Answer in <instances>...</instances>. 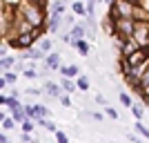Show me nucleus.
<instances>
[{
    "label": "nucleus",
    "mask_w": 149,
    "mask_h": 143,
    "mask_svg": "<svg viewBox=\"0 0 149 143\" xmlns=\"http://www.w3.org/2000/svg\"><path fill=\"white\" fill-rule=\"evenodd\" d=\"M0 125H2V130H9V132H11L13 125H16V118H13V116H5L2 121H0Z\"/></svg>",
    "instance_id": "aec40b11"
},
{
    "label": "nucleus",
    "mask_w": 149,
    "mask_h": 143,
    "mask_svg": "<svg viewBox=\"0 0 149 143\" xmlns=\"http://www.w3.org/2000/svg\"><path fill=\"white\" fill-rule=\"evenodd\" d=\"M129 110H131V114H134L136 118H143V114H145V110H143L140 105H136V103H131V107H129Z\"/></svg>",
    "instance_id": "5701e85b"
},
{
    "label": "nucleus",
    "mask_w": 149,
    "mask_h": 143,
    "mask_svg": "<svg viewBox=\"0 0 149 143\" xmlns=\"http://www.w3.org/2000/svg\"><path fill=\"white\" fill-rule=\"evenodd\" d=\"M71 11H74L76 16H87V7H85L82 0H76L74 5H71Z\"/></svg>",
    "instance_id": "4468645a"
},
{
    "label": "nucleus",
    "mask_w": 149,
    "mask_h": 143,
    "mask_svg": "<svg viewBox=\"0 0 149 143\" xmlns=\"http://www.w3.org/2000/svg\"><path fill=\"white\" fill-rule=\"evenodd\" d=\"M127 2H131V5H136V7L140 5V0H127Z\"/></svg>",
    "instance_id": "a19ab883"
},
{
    "label": "nucleus",
    "mask_w": 149,
    "mask_h": 143,
    "mask_svg": "<svg viewBox=\"0 0 149 143\" xmlns=\"http://www.w3.org/2000/svg\"><path fill=\"white\" fill-rule=\"evenodd\" d=\"M49 25H47V29L49 31H60V23H62V16H56V13H49Z\"/></svg>",
    "instance_id": "f8f14e48"
},
{
    "label": "nucleus",
    "mask_w": 149,
    "mask_h": 143,
    "mask_svg": "<svg viewBox=\"0 0 149 143\" xmlns=\"http://www.w3.org/2000/svg\"><path fill=\"white\" fill-rule=\"evenodd\" d=\"M107 116H109V118H113V121H116V118H118V112H116L113 107H109V105H107Z\"/></svg>",
    "instance_id": "2f4dec72"
},
{
    "label": "nucleus",
    "mask_w": 149,
    "mask_h": 143,
    "mask_svg": "<svg viewBox=\"0 0 149 143\" xmlns=\"http://www.w3.org/2000/svg\"><path fill=\"white\" fill-rule=\"evenodd\" d=\"M13 65H16V58H11V56H0V67H9V69H11Z\"/></svg>",
    "instance_id": "4be33fe9"
},
{
    "label": "nucleus",
    "mask_w": 149,
    "mask_h": 143,
    "mask_svg": "<svg viewBox=\"0 0 149 143\" xmlns=\"http://www.w3.org/2000/svg\"><path fill=\"white\" fill-rule=\"evenodd\" d=\"M120 103H123V105H127V107H131V103H134V101H131V96L127 92H120Z\"/></svg>",
    "instance_id": "393cba45"
},
{
    "label": "nucleus",
    "mask_w": 149,
    "mask_h": 143,
    "mask_svg": "<svg viewBox=\"0 0 149 143\" xmlns=\"http://www.w3.org/2000/svg\"><path fill=\"white\" fill-rule=\"evenodd\" d=\"M16 78H18V76L13 74V72H7V74H5V81L9 83V85H13V83H16Z\"/></svg>",
    "instance_id": "7c9ffc66"
},
{
    "label": "nucleus",
    "mask_w": 149,
    "mask_h": 143,
    "mask_svg": "<svg viewBox=\"0 0 149 143\" xmlns=\"http://www.w3.org/2000/svg\"><path fill=\"white\" fill-rule=\"evenodd\" d=\"M45 56H47V51H42L40 49V47H33V45H31V47H27L25 51H22V61H27V58H29V61H45Z\"/></svg>",
    "instance_id": "423d86ee"
},
{
    "label": "nucleus",
    "mask_w": 149,
    "mask_h": 143,
    "mask_svg": "<svg viewBox=\"0 0 149 143\" xmlns=\"http://www.w3.org/2000/svg\"><path fill=\"white\" fill-rule=\"evenodd\" d=\"M7 141V134H5V132H0V143H5Z\"/></svg>",
    "instance_id": "ea45409f"
},
{
    "label": "nucleus",
    "mask_w": 149,
    "mask_h": 143,
    "mask_svg": "<svg viewBox=\"0 0 149 143\" xmlns=\"http://www.w3.org/2000/svg\"><path fill=\"white\" fill-rule=\"evenodd\" d=\"M85 36H87V25H85V23H74V25H71V31H69V45H76Z\"/></svg>",
    "instance_id": "39448f33"
},
{
    "label": "nucleus",
    "mask_w": 149,
    "mask_h": 143,
    "mask_svg": "<svg viewBox=\"0 0 149 143\" xmlns=\"http://www.w3.org/2000/svg\"><path fill=\"white\" fill-rule=\"evenodd\" d=\"M58 72H60L62 76H69V78H78V76H80V67H78V65H65V67L60 65Z\"/></svg>",
    "instance_id": "1a4fd4ad"
},
{
    "label": "nucleus",
    "mask_w": 149,
    "mask_h": 143,
    "mask_svg": "<svg viewBox=\"0 0 149 143\" xmlns=\"http://www.w3.org/2000/svg\"><path fill=\"white\" fill-rule=\"evenodd\" d=\"M7 99H9L7 94H0V105H7Z\"/></svg>",
    "instance_id": "e433bc0d"
},
{
    "label": "nucleus",
    "mask_w": 149,
    "mask_h": 143,
    "mask_svg": "<svg viewBox=\"0 0 149 143\" xmlns=\"http://www.w3.org/2000/svg\"><path fill=\"white\" fill-rule=\"evenodd\" d=\"M60 87H62V92H69V94H74L76 89H78V85H76L69 76H62V83H60Z\"/></svg>",
    "instance_id": "9b49d317"
},
{
    "label": "nucleus",
    "mask_w": 149,
    "mask_h": 143,
    "mask_svg": "<svg viewBox=\"0 0 149 143\" xmlns=\"http://www.w3.org/2000/svg\"><path fill=\"white\" fill-rule=\"evenodd\" d=\"M82 2H87V0H82Z\"/></svg>",
    "instance_id": "c03bdc74"
},
{
    "label": "nucleus",
    "mask_w": 149,
    "mask_h": 143,
    "mask_svg": "<svg viewBox=\"0 0 149 143\" xmlns=\"http://www.w3.org/2000/svg\"><path fill=\"white\" fill-rule=\"evenodd\" d=\"M22 74H25V78H36V76H40L36 69H22Z\"/></svg>",
    "instance_id": "c756f323"
},
{
    "label": "nucleus",
    "mask_w": 149,
    "mask_h": 143,
    "mask_svg": "<svg viewBox=\"0 0 149 143\" xmlns=\"http://www.w3.org/2000/svg\"><path fill=\"white\" fill-rule=\"evenodd\" d=\"M2 118H5V114H2V112H0V121H2Z\"/></svg>",
    "instance_id": "37998d69"
},
{
    "label": "nucleus",
    "mask_w": 149,
    "mask_h": 143,
    "mask_svg": "<svg viewBox=\"0 0 149 143\" xmlns=\"http://www.w3.org/2000/svg\"><path fill=\"white\" fill-rule=\"evenodd\" d=\"M134 128H136V130H138V132H140V134H143V137H145V139H149V130H147V128H145V125H143V123H140V118H138L136 123H134Z\"/></svg>",
    "instance_id": "b1692460"
},
{
    "label": "nucleus",
    "mask_w": 149,
    "mask_h": 143,
    "mask_svg": "<svg viewBox=\"0 0 149 143\" xmlns=\"http://www.w3.org/2000/svg\"><path fill=\"white\" fill-rule=\"evenodd\" d=\"M134 11H136V5H131L127 0H113L109 5V18L118 20V18H134Z\"/></svg>",
    "instance_id": "f03ea898"
},
{
    "label": "nucleus",
    "mask_w": 149,
    "mask_h": 143,
    "mask_svg": "<svg viewBox=\"0 0 149 143\" xmlns=\"http://www.w3.org/2000/svg\"><path fill=\"white\" fill-rule=\"evenodd\" d=\"M7 85H9V83H7V81H5V76H0V92H2V89H5V87H7Z\"/></svg>",
    "instance_id": "c9c22d12"
},
{
    "label": "nucleus",
    "mask_w": 149,
    "mask_h": 143,
    "mask_svg": "<svg viewBox=\"0 0 149 143\" xmlns=\"http://www.w3.org/2000/svg\"><path fill=\"white\" fill-rule=\"evenodd\" d=\"M58 99H60V103H62L65 107H71V99H69V92H62Z\"/></svg>",
    "instance_id": "a878e982"
},
{
    "label": "nucleus",
    "mask_w": 149,
    "mask_h": 143,
    "mask_svg": "<svg viewBox=\"0 0 149 143\" xmlns=\"http://www.w3.org/2000/svg\"><path fill=\"white\" fill-rule=\"evenodd\" d=\"M96 103H100V105H107V99L102 96V94H98V96H96Z\"/></svg>",
    "instance_id": "473e14b6"
},
{
    "label": "nucleus",
    "mask_w": 149,
    "mask_h": 143,
    "mask_svg": "<svg viewBox=\"0 0 149 143\" xmlns=\"http://www.w3.org/2000/svg\"><path fill=\"white\" fill-rule=\"evenodd\" d=\"M45 92L49 94V96H56V99H58V96L62 94V87L58 85V83H54V81H47V83H45Z\"/></svg>",
    "instance_id": "9d476101"
},
{
    "label": "nucleus",
    "mask_w": 149,
    "mask_h": 143,
    "mask_svg": "<svg viewBox=\"0 0 149 143\" xmlns=\"http://www.w3.org/2000/svg\"><path fill=\"white\" fill-rule=\"evenodd\" d=\"M38 47H40V49H42V51H51V40H49V38H42Z\"/></svg>",
    "instance_id": "bb28decb"
},
{
    "label": "nucleus",
    "mask_w": 149,
    "mask_h": 143,
    "mask_svg": "<svg viewBox=\"0 0 149 143\" xmlns=\"http://www.w3.org/2000/svg\"><path fill=\"white\" fill-rule=\"evenodd\" d=\"M20 105H22V103L18 101V96H13V94H11V96L7 99V107H9V112H16Z\"/></svg>",
    "instance_id": "f3484780"
},
{
    "label": "nucleus",
    "mask_w": 149,
    "mask_h": 143,
    "mask_svg": "<svg viewBox=\"0 0 149 143\" xmlns=\"http://www.w3.org/2000/svg\"><path fill=\"white\" fill-rule=\"evenodd\" d=\"M134 27H136V20H134V18H118V20H113V29H116V36H118V38L134 36Z\"/></svg>",
    "instance_id": "20e7f679"
},
{
    "label": "nucleus",
    "mask_w": 149,
    "mask_h": 143,
    "mask_svg": "<svg viewBox=\"0 0 149 143\" xmlns=\"http://www.w3.org/2000/svg\"><path fill=\"white\" fill-rule=\"evenodd\" d=\"M18 11L22 13V18H27L33 27H45V7H40L33 0H22L18 5Z\"/></svg>",
    "instance_id": "f257e3e1"
},
{
    "label": "nucleus",
    "mask_w": 149,
    "mask_h": 143,
    "mask_svg": "<svg viewBox=\"0 0 149 143\" xmlns=\"http://www.w3.org/2000/svg\"><path fill=\"white\" fill-rule=\"evenodd\" d=\"M49 116V110L45 105H33V121H38V118H47Z\"/></svg>",
    "instance_id": "ddd939ff"
},
{
    "label": "nucleus",
    "mask_w": 149,
    "mask_h": 143,
    "mask_svg": "<svg viewBox=\"0 0 149 143\" xmlns=\"http://www.w3.org/2000/svg\"><path fill=\"white\" fill-rule=\"evenodd\" d=\"M89 116H91V118H96V121H102V118H105V116H102V114H100V112H91V114H89Z\"/></svg>",
    "instance_id": "72a5a7b5"
},
{
    "label": "nucleus",
    "mask_w": 149,
    "mask_h": 143,
    "mask_svg": "<svg viewBox=\"0 0 149 143\" xmlns=\"http://www.w3.org/2000/svg\"><path fill=\"white\" fill-rule=\"evenodd\" d=\"M38 125H42L47 132H56V130H58L56 123H54V121H49V118H38Z\"/></svg>",
    "instance_id": "a211bd4d"
},
{
    "label": "nucleus",
    "mask_w": 149,
    "mask_h": 143,
    "mask_svg": "<svg viewBox=\"0 0 149 143\" xmlns=\"http://www.w3.org/2000/svg\"><path fill=\"white\" fill-rule=\"evenodd\" d=\"M138 94L143 96V101H145V103H147V105H149V89H147V92H138Z\"/></svg>",
    "instance_id": "f704fd0d"
},
{
    "label": "nucleus",
    "mask_w": 149,
    "mask_h": 143,
    "mask_svg": "<svg viewBox=\"0 0 149 143\" xmlns=\"http://www.w3.org/2000/svg\"><path fill=\"white\" fill-rule=\"evenodd\" d=\"M65 25H74V16H67V18H65Z\"/></svg>",
    "instance_id": "58836bf2"
},
{
    "label": "nucleus",
    "mask_w": 149,
    "mask_h": 143,
    "mask_svg": "<svg viewBox=\"0 0 149 143\" xmlns=\"http://www.w3.org/2000/svg\"><path fill=\"white\" fill-rule=\"evenodd\" d=\"M11 116L16 118V121H22V118H25V110H22V105H20L16 112H11Z\"/></svg>",
    "instance_id": "c85d7f7f"
},
{
    "label": "nucleus",
    "mask_w": 149,
    "mask_h": 143,
    "mask_svg": "<svg viewBox=\"0 0 149 143\" xmlns=\"http://www.w3.org/2000/svg\"><path fill=\"white\" fill-rule=\"evenodd\" d=\"M27 94H36V96H38V94H40V89H36V87H29V89H27Z\"/></svg>",
    "instance_id": "4c0bfd02"
},
{
    "label": "nucleus",
    "mask_w": 149,
    "mask_h": 143,
    "mask_svg": "<svg viewBox=\"0 0 149 143\" xmlns=\"http://www.w3.org/2000/svg\"><path fill=\"white\" fill-rule=\"evenodd\" d=\"M54 134H56V141H60V143H69V137H67V134H65V132L56 130V132H54Z\"/></svg>",
    "instance_id": "cd10ccee"
},
{
    "label": "nucleus",
    "mask_w": 149,
    "mask_h": 143,
    "mask_svg": "<svg viewBox=\"0 0 149 143\" xmlns=\"http://www.w3.org/2000/svg\"><path fill=\"white\" fill-rule=\"evenodd\" d=\"M74 47L78 49V54H80V56H89V43L85 40V38H80V40H78Z\"/></svg>",
    "instance_id": "2eb2a0df"
},
{
    "label": "nucleus",
    "mask_w": 149,
    "mask_h": 143,
    "mask_svg": "<svg viewBox=\"0 0 149 143\" xmlns=\"http://www.w3.org/2000/svg\"><path fill=\"white\" fill-rule=\"evenodd\" d=\"M45 65H47V69H60V54L58 51L47 54L45 56Z\"/></svg>",
    "instance_id": "6e6552de"
},
{
    "label": "nucleus",
    "mask_w": 149,
    "mask_h": 143,
    "mask_svg": "<svg viewBox=\"0 0 149 143\" xmlns=\"http://www.w3.org/2000/svg\"><path fill=\"white\" fill-rule=\"evenodd\" d=\"M76 85H78V89H80V92H87V89H89V78H87V76H78Z\"/></svg>",
    "instance_id": "412c9836"
},
{
    "label": "nucleus",
    "mask_w": 149,
    "mask_h": 143,
    "mask_svg": "<svg viewBox=\"0 0 149 143\" xmlns=\"http://www.w3.org/2000/svg\"><path fill=\"white\" fill-rule=\"evenodd\" d=\"M7 51H5V47H0V56H5Z\"/></svg>",
    "instance_id": "79ce46f5"
},
{
    "label": "nucleus",
    "mask_w": 149,
    "mask_h": 143,
    "mask_svg": "<svg viewBox=\"0 0 149 143\" xmlns=\"http://www.w3.org/2000/svg\"><path fill=\"white\" fill-rule=\"evenodd\" d=\"M136 92H147L149 89V61L145 63V67H143V74H140V78H138V85L134 87Z\"/></svg>",
    "instance_id": "0eeeda50"
},
{
    "label": "nucleus",
    "mask_w": 149,
    "mask_h": 143,
    "mask_svg": "<svg viewBox=\"0 0 149 143\" xmlns=\"http://www.w3.org/2000/svg\"><path fill=\"white\" fill-rule=\"evenodd\" d=\"M51 13H56V16H65V0H56L54 7H51Z\"/></svg>",
    "instance_id": "6ab92c4d"
},
{
    "label": "nucleus",
    "mask_w": 149,
    "mask_h": 143,
    "mask_svg": "<svg viewBox=\"0 0 149 143\" xmlns=\"http://www.w3.org/2000/svg\"><path fill=\"white\" fill-rule=\"evenodd\" d=\"M136 20V18H134ZM134 40L138 43V47H149V20H136L134 27Z\"/></svg>",
    "instance_id": "7ed1b4c3"
},
{
    "label": "nucleus",
    "mask_w": 149,
    "mask_h": 143,
    "mask_svg": "<svg viewBox=\"0 0 149 143\" xmlns=\"http://www.w3.org/2000/svg\"><path fill=\"white\" fill-rule=\"evenodd\" d=\"M33 125H36V123H33V118L25 116L22 121H20V130H22V132H33Z\"/></svg>",
    "instance_id": "dca6fc26"
}]
</instances>
